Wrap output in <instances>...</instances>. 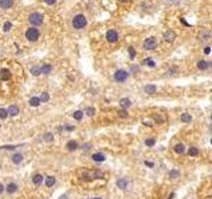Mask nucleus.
<instances>
[{
	"label": "nucleus",
	"mask_w": 212,
	"mask_h": 199,
	"mask_svg": "<svg viewBox=\"0 0 212 199\" xmlns=\"http://www.w3.org/2000/svg\"><path fill=\"white\" fill-rule=\"evenodd\" d=\"M146 145H147V146H154L155 141L154 139H146Z\"/></svg>",
	"instance_id": "nucleus-38"
},
{
	"label": "nucleus",
	"mask_w": 212,
	"mask_h": 199,
	"mask_svg": "<svg viewBox=\"0 0 212 199\" xmlns=\"http://www.w3.org/2000/svg\"><path fill=\"white\" fill-rule=\"evenodd\" d=\"M157 47H158V41L155 37H147L145 41H143V48L147 49V50H152Z\"/></svg>",
	"instance_id": "nucleus-4"
},
{
	"label": "nucleus",
	"mask_w": 212,
	"mask_h": 199,
	"mask_svg": "<svg viewBox=\"0 0 212 199\" xmlns=\"http://www.w3.org/2000/svg\"><path fill=\"white\" fill-rule=\"evenodd\" d=\"M191 119H192V117L188 113H183V114L180 116V121L182 122H191Z\"/></svg>",
	"instance_id": "nucleus-19"
},
{
	"label": "nucleus",
	"mask_w": 212,
	"mask_h": 199,
	"mask_svg": "<svg viewBox=\"0 0 212 199\" xmlns=\"http://www.w3.org/2000/svg\"><path fill=\"white\" fill-rule=\"evenodd\" d=\"M129 53H130V59L135 57V49L133 47H129Z\"/></svg>",
	"instance_id": "nucleus-36"
},
{
	"label": "nucleus",
	"mask_w": 212,
	"mask_h": 199,
	"mask_svg": "<svg viewBox=\"0 0 212 199\" xmlns=\"http://www.w3.org/2000/svg\"><path fill=\"white\" fill-rule=\"evenodd\" d=\"M127 77H129V72H126V70H123V69H119V70H117V72L114 73V80L117 82L126 81Z\"/></svg>",
	"instance_id": "nucleus-5"
},
{
	"label": "nucleus",
	"mask_w": 212,
	"mask_h": 199,
	"mask_svg": "<svg viewBox=\"0 0 212 199\" xmlns=\"http://www.w3.org/2000/svg\"><path fill=\"white\" fill-rule=\"evenodd\" d=\"M118 114H119V117L125 118V117H127V110H126V109H122V110H119V112H118Z\"/></svg>",
	"instance_id": "nucleus-37"
},
{
	"label": "nucleus",
	"mask_w": 212,
	"mask_h": 199,
	"mask_svg": "<svg viewBox=\"0 0 212 199\" xmlns=\"http://www.w3.org/2000/svg\"><path fill=\"white\" fill-rule=\"evenodd\" d=\"M7 117H8L7 110H5V109H3V108H1V109H0V119H5Z\"/></svg>",
	"instance_id": "nucleus-34"
},
{
	"label": "nucleus",
	"mask_w": 212,
	"mask_h": 199,
	"mask_svg": "<svg viewBox=\"0 0 212 199\" xmlns=\"http://www.w3.org/2000/svg\"><path fill=\"white\" fill-rule=\"evenodd\" d=\"M39 98H40V102H48L49 101V94H48L47 92H44V93H41V96Z\"/></svg>",
	"instance_id": "nucleus-30"
},
{
	"label": "nucleus",
	"mask_w": 212,
	"mask_h": 199,
	"mask_svg": "<svg viewBox=\"0 0 212 199\" xmlns=\"http://www.w3.org/2000/svg\"><path fill=\"white\" fill-rule=\"evenodd\" d=\"M21 161H23V155H21V154H15V155H12V162H13V163L19 165V163H21Z\"/></svg>",
	"instance_id": "nucleus-20"
},
{
	"label": "nucleus",
	"mask_w": 212,
	"mask_h": 199,
	"mask_svg": "<svg viewBox=\"0 0 212 199\" xmlns=\"http://www.w3.org/2000/svg\"><path fill=\"white\" fill-rule=\"evenodd\" d=\"M3 191H4V186H3V184L1 183H0V194H1V192Z\"/></svg>",
	"instance_id": "nucleus-45"
},
{
	"label": "nucleus",
	"mask_w": 212,
	"mask_h": 199,
	"mask_svg": "<svg viewBox=\"0 0 212 199\" xmlns=\"http://www.w3.org/2000/svg\"><path fill=\"white\" fill-rule=\"evenodd\" d=\"M11 28H12V23L11 21H5L4 25H3V31H4V32H9Z\"/></svg>",
	"instance_id": "nucleus-29"
},
{
	"label": "nucleus",
	"mask_w": 212,
	"mask_h": 199,
	"mask_svg": "<svg viewBox=\"0 0 212 199\" xmlns=\"http://www.w3.org/2000/svg\"><path fill=\"white\" fill-rule=\"evenodd\" d=\"M175 39H176V33L172 29H168L163 33V40H165L166 42H172V41H175Z\"/></svg>",
	"instance_id": "nucleus-7"
},
{
	"label": "nucleus",
	"mask_w": 212,
	"mask_h": 199,
	"mask_svg": "<svg viewBox=\"0 0 212 199\" xmlns=\"http://www.w3.org/2000/svg\"><path fill=\"white\" fill-rule=\"evenodd\" d=\"M86 25H87V19L85 18V15H82V13L76 15L72 20V27L74 29H84Z\"/></svg>",
	"instance_id": "nucleus-1"
},
{
	"label": "nucleus",
	"mask_w": 212,
	"mask_h": 199,
	"mask_svg": "<svg viewBox=\"0 0 212 199\" xmlns=\"http://www.w3.org/2000/svg\"><path fill=\"white\" fill-rule=\"evenodd\" d=\"M11 78V72L8 69H1L0 70V80L1 81H8Z\"/></svg>",
	"instance_id": "nucleus-8"
},
{
	"label": "nucleus",
	"mask_w": 212,
	"mask_h": 199,
	"mask_svg": "<svg viewBox=\"0 0 212 199\" xmlns=\"http://www.w3.org/2000/svg\"><path fill=\"white\" fill-rule=\"evenodd\" d=\"M65 129H66L68 132H72V130H74V127H73V126H66Z\"/></svg>",
	"instance_id": "nucleus-44"
},
{
	"label": "nucleus",
	"mask_w": 212,
	"mask_h": 199,
	"mask_svg": "<svg viewBox=\"0 0 212 199\" xmlns=\"http://www.w3.org/2000/svg\"><path fill=\"white\" fill-rule=\"evenodd\" d=\"M145 92L149 93V94H154V93H157V86L155 85H146Z\"/></svg>",
	"instance_id": "nucleus-13"
},
{
	"label": "nucleus",
	"mask_w": 212,
	"mask_h": 199,
	"mask_svg": "<svg viewBox=\"0 0 212 199\" xmlns=\"http://www.w3.org/2000/svg\"><path fill=\"white\" fill-rule=\"evenodd\" d=\"M117 186L119 187V189H122V190H125V189H127V181L126 179H118L117 181Z\"/></svg>",
	"instance_id": "nucleus-15"
},
{
	"label": "nucleus",
	"mask_w": 212,
	"mask_h": 199,
	"mask_svg": "<svg viewBox=\"0 0 212 199\" xmlns=\"http://www.w3.org/2000/svg\"><path fill=\"white\" fill-rule=\"evenodd\" d=\"M121 1H125V0H121Z\"/></svg>",
	"instance_id": "nucleus-47"
},
{
	"label": "nucleus",
	"mask_w": 212,
	"mask_h": 199,
	"mask_svg": "<svg viewBox=\"0 0 212 199\" xmlns=\"http://www.w3.org/2000/svg\"><path fill=\"white\" fill-rule=\"evenodd\" d=\"M210 37H211V33L208 32V31H205V32H203L202 35H200V40H202V41H207V40H210Z\"/></svg>",
	"instance_id": "nucleus-24"
},
{
	"label": "nucleus",
	"mask_w": 212,
	"mask_h": 199,
	"mask_svg": "<svg viewBox=\"0 0 212 199\" xmlns=\"http://www.w3.org/2000/svg\"><path fill=\"white\" fill-rule=\"evenodd\" d=\"M31 75H32V76H40L41 75L40 67H32V68H31Z\"/></svg>",
	"instance_id": "nucleus-21"
},
{
	"label": "nucleus",
	"mask_w": 212,
	"mask_h": 199,
	"mask_svg": "<svg viewBox=\"0 0 212 199\" xmlns=\"http://www.w3.org/2000/svg\"><path fill=\"white\" fill-rule=\"evenodd\" d=\"M45 3H47L48 5H53V4H56V1H57V0H44Z\"/></svg>",
	"instance_id": "nucleus-39"
},
{
	"label": "nucleus",
	"mask_w": 212,
	"mask_h": 199,
	"mask_svg": "<svg viewBox=\"0 0 212 199\" xmlns=\"http://www.w3.org/2000/svg\"><path fill=\"white\" fill-rule=\"evenodd\" d=\"M55 183H56V178L55 177H47V179H45V184H47L48 187H52Z\"/></svg>",
	"instance_id": "nucleus-17"
},
{
	"label": "nucleus",
	"mask_w": 212,
	"mask_h": 199,
	"mask_svg": "<svg viewBox=\"0 0 212 199\" xmlns=\"http://www.w3.org/2000/svg\"><path fill=\"white\" fill-rule=\"evenodd\" d=\"M7 113H8V116H11V117H15V116L19 114V108L16 106V105H11V106L8 108Z\"/></svg>",
	"instance_id": "nucleus-9"
},
{
	"label": "nucleus",
	"mask_w": 212,
	"mask_h": 199,
	"mask_svg": "<svg viewBox=\"0 0 212 199\" xmlns=\"http://www.w3.org/2000/svg\"><path fill=\"white\" fill-rule=\"evenodd\" d=\"M66 146H68V150H76L77 149V142L76 141H69L66 143Z\"/></svg>",
	"instance_id": "nucleus-23"
},
{
	"label": "nucleus",
	"mask_w": 212,
	"mask_h": 199,
	"mask_svg": "<svg viewBox=\"0 0 212 199\" xmlns=\"http://www.w3.org/2000/svg\"><path fill=\"white\" fill-rule=\"evenodd\" d=\"M118 39H119V35H118L117 31L109 29V31L106 32V40H107L109 42H117Z\"/></svg>",
	"instance_id": "nucleus-6"
},
{
	"label": "nucleus",
	"mask_w": 212,
	"mask_h": 199,
	"mask_svg": "<svg viewBox=\"0 0 212 199\" xmlns=\"http://www.w3.org/2000/svg\"><path fill=\"white\" fill-rule=\"evenodd\" d=\"M40 70H41V73H44V75H49V73L52 72V67H50L49 64H44L42 67H40Z\"/></svg>",
	"instance_id": "nucleus-12"
},
{
	"label": "nucleus",
	"mask_w": 212,
	"mask_h": 199,
	"mask_svg": "<svg viewBox=\"0 0 212 199\" xmlns=\"http://www.w3.org/2000/svg\"><path fill=\"white\" fill-rule=\"evenodd\" d=\"M16 190H17V186H16L15 183H9V184L7 186V191L9 192V194H13Z\"/></svg>",
	"instance_id": "nucleus-22"
},
{
	"label": "nucleus",
	"mask_w": 212,
	"mask_h": 199,
	"mask_svg": "<svg viewBox=\"0 0 212 199\" xmlns=\"http://www.w3.org/2000/svg\"><path fill=\"white\" fill-rule=\"evenodd\" d=\"M44 141L52 142V141H53V134H50V133H47V134L44 135Z\"/></svg>",
	"instance_id": "nucleus-35"
},
{
	"label": "nucleus",
	"mask_w": 212,
	"mask_h": 199,
	"mask_svg": "<svg viewBox=\"0 0 212 199\" xmlns=\"http://www.w3.org/2000/svg\"><path fill=\"white\" fill-rule=\"evenodd\" d=\"M33 183H35V184H40V183H42V175L36 174L35 177H33Z\"/></svg>",
	"instance_id": "nucleus-28"
},
{
	"label": "nucleus",
	"mask_w": 212,
	"mask_h": 199,
	"mask_svg": "<svg viewBox=\"0 0 212 199\" xmlns=\"http://www.w3.org/2000/svg\"><path fill=\"white\" fill-rule=\"evenodd\" d=\"M131 70H133V72L135 73V72H137V70H139V68H138L137 65H133V67H131Z\"/></svg>",
	"instance_id": "nucleus-41"
},
{
	"label": "nucleus",
	"mask_w": 212,
	"mask_h": 199,
	"mask_svg": "<svg viewBox=\"0 0 212 199\" xmlns=\"http://www.w3.org/2000/svg\"><path fill=\"white\" fill-rule=\"evenodd\" d=\"M175 151H176L178 154H182V153L184 151V145H183V143H178L176 146H175Z\"/></svg>",
	"instance_id": "nucleus-27"
},
{
	"label": "nucleus",
	"mask_w": 212,
	"mask_h": 199,
	"mask_svg": "<svg viewBox=\"0 0 212 199\" xmlns=\"http://www.w3.org/2000/svg\"><path fill=\"white\" fill-rule=\"evenodd\" d=\"M197 154H199V150L196 147H190V150H188V155L190 157H196Z\"/></svg>",
	"instance_id": "nucleus-25"
},
{
	"label": "nucleus",
	"mask_w": 212,
	"mask_h": 199,
	"mask_svg": "<svg viewBox=\"0 0 212 199\" xmlns=\"http://www.w3.org/2000/svg\"><path fill=\"white\" fill-rule=\"evenodd\" d=\"M73 117L77 119V121H81V119H82V117H84V113L81 112V110H77V112L73 113Z\"/></svg>",
	"instance_id": "nucleus-26"
},
{
	"label": "nucleus",
	"mask_w": 212,
	"mask_h": 199,
	"mask_svg": "<svg viewBox=\"0 0 212 199\" xmlns=\"http://www.w3.org/2000/svg\"><path fill=\"white\" fill-rule=\"evenodd\" d=\"M94 113H95V109H94V108H87V109L85 110V114H87L89 117L94 116Z\"/></svg>",
	"instance_id": "nucleus-33"
},
{
	"label": "nucleus",
	"mask_w": 212,
	"mask_h": 199,
	"mask_svg": "<svg viewBox=\"0 0 212 199\" xmlns=\"http://www.w3.org/2000/svg\"><path fill=\"white\" fill-rule=\"evenodd\" d=\"M119 105L123 108V109H127V108H129L130 105H131V102H130V100H129V98H122V100L119 101Z\"/></svg>",
	"instance_id": "nucleus-16"
},
{
	"label": "nucleus",
	"mask_w": 212,
	"mask_h": 199,
	"mask_svg": "<svg viewBox=\"0 0 212 199\" xmlns=\"http://www.w3.org/2000/svg\"><path fill=\"white\" fill-rule=\"evenodd\" d=\"M25 37H27V40L31 42L37 41L39 37H40V31H39L36 27H29L27 31H25Z\"/></svg>",
	"instance_id": "nucleus-2"
},
{
	"label": "nucleus",
	"mask_w": 212,
	"mask_h": 199,
	"mask_svg": "<svg viewBox=\"0 0 212 199\" xmlns=\"http://www.w3.org/2000/svg\"><path fill=\"white\" fill-rule=\"evenodd\" d=\"M93 199H101V198H93Z\"/></svg>",
	"instance_id": "nucleus-46"
},
{
	"label": "nucleus",
	"mask_w": 212,
	"mask_h": 199,
	"mask_svg": "<svg viewBox=\"0 0 212 199\" xmlns=\"http://www.w3.org/2000/svg\"><path fill=\"white\" fill-rule=\"evenodd\" d=\"M41 102H40V98L39 97H32L29 100V105L31 106H39V105H40Z\"/></svg>",
	"instance_id": "nucleus-18"
},
{
	"label": "nucleus",
	"mask_w": 212,
	"mask_h": 199,
	"mask_svg": "<svg viewBox=\"0 0 212 199\" xmlns=\"http://www.w3.org/2000/svg\"><path fill=\"white\" fill-rule=\"evenodd\" d=\"M28 21L31 23L32 27H39V25H41L42 21H44V16L39 12H32L28 16Z\"/></svg>",
	"instance_id": "nucleus-3"
},
{
	"label": "nucleus",
	"mask_w": 212,
	"mask_h": 199,
	"mask_svg": "<svg viewBox=\"0 0 212 199\" xmlns=\"http://www.w3.org/2000/svg\"><path fill=\"white\" fill-rule=\"evenodd\" d=\"M13 5V0H0V7L3 10H9Z\"/></svg>",
	"instance_id": "nucleus-10"
},
{
	"label": "nucleus",
	"mask_w": 212,
	"mask_h": 199,
	"mask_svg": "<svg viewBox=\"0 0 212 199\" xmlns=\"http://www.w3.org/2000/svg\"><path fill=\"white\" fill-rule=\"evenodd\" d=\"M170 178H172V179H175V178H179V171H176V170H171V171H170Z\"/></svg>",
	"instance_id": "nucleus-32"
},
{
	"label": "nucleus",
	"mask_w": 212,
	"mask_h": 199,
	"mask_svg": "<svg viewBox=\"0 0 212 199\" xmlns=\"http://www.w3.org/2000/svg\"><path fill=\"white\" fill-rule=\"evenodd\" d=\"M145 165H146V166H150V167L154 166V163H152V162H149V161H146V162H145Z\"/></svg>",
	"instance_id": "nucleus-43"
},
{
	"label": "nucleus",
	"mask_w": 212,
	"mask_h": 199,
	"mask_svg": "<svg viewBox=\"0 0 212 199\" xmlns=\"http://www.w3.org/2000/svg\"><path fill=\"white\" fill-rule=\"evenodd\" d=\"M143 64L149 65V67H151V68L155 67V61L152 59H145V60H143Z\"/></svg>",
	"instance_id": "nucleus-31"
},
{
	"label": "nucleus",
	"mask_w": 212,
	"mask_h": 199,
	"mask_svg": "<svg viewBox=\"0 0 212 199\" xmlns=\"http://www.w3.org/2000/svg\"><path fill=\"white\" fill-rule=\"evenodd\" d=\"M210 62L205 61V60H200V61H197V68H199L200 70H207L208 68H210Z\"/></svg>",
	"instance_id": "nucleus-11"
},
{
	"label": "nucleus",
	"mask_w": 212,
	"mask_h": 199,
	"mask_svg": "<svg viewBox=\"0 0 212 199\" xmlns=\"http://www.w3.org/2000/svg\"><path fill=\"white\" fill-rule=\"evenodd\" d=\"M170 1H174V0H170Z\"/></svg>",
	"instance_id": "nucleus-48"
},
{
	"label": "nucleus",
	"mask_w": 212,
	"mask_h": 199,
	"mask_svg": "<svg viewBox=\"0 0 212 199\" xmlns=\"http://www.w3.org/2000/svg\"><path fill=\"white\" fill-rule=\"evenodd\" d=\"M175 70H178L176 67H174V68H171V69H168V73H175Z\"/></svg>",
	"instance_id": "nucleus-42"
},
{
	"label": "nucleus",
	"mask_w": 212,
	"mask_h": 199,
	"mask_svg": "<svg viewBox=\"0 0 212 199\" xmlns=\"http://www.w3.org/2000/svg\"><path fill=\"white\" fill-rule=\"evenodd\" d=\"M210 52H211V47H205L204 48V53L205 55H210Z\"/></svg>",
	"instance_id": "nucleus-40"
},
{
	"label": "nucleus",
	"mask_w": 212,
	"mask_h": 199,
	"mask_svg": "<svg viewBox=\"0 0 212 199\" xmlns=\"http://www.w3.org/2000/svg\"><path fill=\"white\" fill-rule=\"evenodd\" d=\"M94 161H97V162H103L106 159L105 157V154H102V153H97V154H93V157H92Z\"/></svg>",
	"instance_id": "nucleus-14"
}]
</instances>
